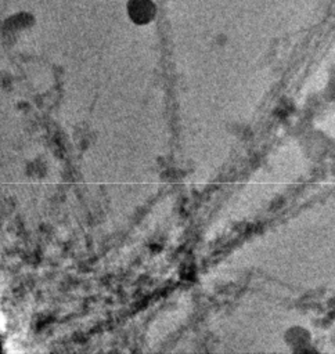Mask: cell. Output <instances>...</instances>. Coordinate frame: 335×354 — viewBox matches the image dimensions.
<instances>
[{
  "mask_svg": "<svg viewBox=\"0 0 335 354\" xmlns=\"http://www.w3.org/2000/svg\"><path fill=\"white\" fill-rule=\"evenodd\" d=\"M127 11L136 24H147L155 15V6L151 0H130Z\"/></svg>",
  "mask_w": 335,
  "mask_h": 354,
  "instance_id": "6da1fadb",
  "label": "cell"
}]
</instances>
